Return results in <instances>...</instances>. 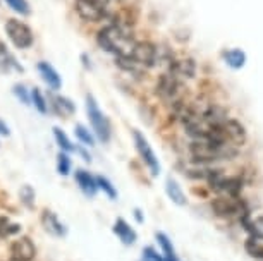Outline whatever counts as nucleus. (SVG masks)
I'll list each match as a JSON object with an SVG mask.
<instances>
[{"label": "nucleus", "instance_id": "nucleus-26", "mask_svg": "<svg viewBox=\"0 0 263 261\" xmlns=\"http://www.w3.org/2000/svg\"><path fill=\"white\" fill-rule=\"evenodd\" d=\"M6 2L14 12L21 14V16H29V14H31V9H29L28 0H6Z\"/></svg>", "mask_w": 263, "mask_h": 261}, {"label": "nucleus", "instance_id": "nucleus-30", "mask_svg": "<svg viewBox=\"0 0 263 261\" xmlns=\"http://www.w3.org/2000/svg\"><path fill=\"white\" fill-rule=\"evenodd\" d=\"M57 170L61 175H67L69 172H71V160H69V156L66 153H59L57 156Z\"/></svg>", "mask_w": 263, "mask_h": 261}, {"label": "nucleus", "instance_id": "nucleus-23", "mask_svg": "<svg viewBox=\"0 0 263 261\" xmlns=\"http://www.w3.org/2000/svg\"><path fill=\"white\" fill-rule=\"evenodd\" d=\"M31 102H33V105L36 107V110L40 112V114H47L48 112V103L45 100V96L42 95V91L38 90V88H33L31 90Z\"/></svg>", "mask_w": 263, "mask_h": 261}, {"label": "nucleus", "instance_id": "nucleus-11", "mask_svg": "<svg viewBox=\"0 0 263 261\" xmlns=\"http://www.w3.org/2000/svg\"><path fill=\"white\" fill-rule=\"evenodd\" d=\"M38 71H40V76H42V79L47 83L50 90H53V91L61 90L62 79H61V76H59V72L50 66V64H48V62H40L38 64Z\"/></svg>", "mask_w": 263, "mask_h": 261}, {"label": "nucleus", "instance_id": "nucleus-15", "mask_svg": "<svg viewBox=\"0 0 263 261\" xmlns=\"http://www.w3.org/2000/svg\"><path fill=\"white\" fill-rule=\"evenodd\" d=\"M165 191H167V196L171 198L172 203H176L177 206H184L186 205V196L182 193L181 186L177 184L176 179L168 177L167 182H165Z\"/></svg>", "mask_w": 263, "mask_h": 261}, {"label": "nucleus", "instance_id": "nucleus-12", "mask_svg": "<svg viewBox=\"0 0 263 261\" xmlns=\"http://www.w3.org/2000/svg\"><path fill=\"white\" fill-rule=\"evenodd\" d=\"M74 179H76L78 182V186L81 188V191L86 196H90V198H93V196L97 194V191H98V186H97V180H95V177H93L90 172H86V170H76V174H74Z\"/></svg>", "mask_w": 263, "mask_h": 261}, {"label": "nucleus", "instance_id": "nucleus-10", "mask_svg": "<svg viewBox=\"0 0 263 261\" xmlns=\"http://www.w3.org/2000/svg\"><path fill=\"white\" fill-rule=\"evenodd\" d=\"M11 254L16 261H33L36 256V248L29 237H19L11 246Z\"/></svg>", "mask_w": 263, "mask_h": 261}, {"label": "nucleus", "instance_id": "nucleus-24", "mask_svg": "<svg viewBox=\"0 0 263 261\" xmlns=\"http://www.w3.org/2000/svg\"><path fill=\"white\" fill-rule=\"evenodd\" d=\"M74 132H76V137L83 143L84 146H93V145H95V137H93L90 129H86L84 126L78 124L76 127H74Z\"/></svg>", "mask_w": 263, "mask_h": 261}, {"label": "nucleus", "instance_id": "nucleus-3", "mask_svg": "<svg viewBox=\"0 0 263 261\" xmlns=\"http://www.w3.org/2000/svg\"><path fill=\"white\" fill-rule=\"evenodd\" d=\"M6 33H7L9 40L14 43V47L21 48V50L29 48L34 42L31 28H29L28 24L17 21V19H9L6 23Z\"/></svg>", "mask_w": 263, "mask_h": 261}, {"label": "nucleus", "instance_id": "nucleus-16", "mask_svg": "<svg viewBox=\"0 0 263 261\" xmlns=\"http://www.w3.org/2000/svg\"><path fill=\"white\" fill-rule=\"evenodd\" d=\"M0 69H4V71H11V69H16L17 72L24 71L23 66H19L17 61H16V57H14L12 53L7 50V47L4 45L2 42H0Z\"/></svg>", "mask_w": 263, "mask_h": 261}, {"label": "nucleus", "instance_id": "nucleus-8", "mask_svg": "<svg viewBox=\"0 0 263 261\" xmlns=\"http://www.w3.org/2000/svg\"><path fill=\"white\" fill-rule=\"evenodd\" d=\"M212 210L217 216L231 218V216L241 213L242 203L237 198H231V196H218L212 201Z\"/></svg>", "mask_w": 263, "mask_h": 261}, {"label": "nucleus", "instance_id": "nucleus-18", "mask_svg": "<svg viewBox=\"0 0 263 261\" xmlns=\"http://www.w3.org/2000/svg\"><path fill=\"white\" fill-rule=\"evenodd\" d=\"M52 107H53V110L57 112L59 115H72L74 112H76V105L69 100V98L66 96H53L52 98Z\"/></svg>", "mask_w": 263, "mask_h": 261}, {"label": "nucleus", "instance_id": "nucleus-2", "mask_svg": "<svg viewBox=\"0 0 263 261\" xmlns=\"http://www.w3.org/2000/svg\"><path fill=\"white\" fill-rule=\"evenodd\" d=\"M86 114H88V119H90V124L93 127V131H95L98 139L102 143L110 141V136H112L110 121L103 115V112L100 110V107H98L95 96L90 95V93L86 95Z\"/></svg>", "mask_w": 263, "mask_h": 261}, {"label": "nucleus", "instance_id": "nucleus-21", "mask_svg": "<svg viewBox=\"0 0 263 261\" xmlns=\"http://www.w3.org/2000/svg\"><path fill=\"white\" fill-rule=\"evenodd\" d=\"M245 249L246 253L253 256V258H258V259H263V244L260 243V239H253L250 237L245 243Z\"/></svg>", "mask_w": 263, "mask_h": 261}, {"label": "nucleus", "instance_id": "nucleus-5", "mask_svg": "<svg viewBox=\"0 0 263 261\" xmlns=\"http://www.w3.org/2000/svg\"><path fill=\"white\" fill-rule=\"evenodd\" d=\"M133 137H135V145H136L138 153H140L141 160L145 162L146 167L150 169L152 175H158V174H160V164H158V158L155 156V153H153V150H152L148 139L141 134L140 131L133 132Z\"/></svg>", "mask_w": 263, "mask_h": 261}, {"label": "nucleus", "instance_id": "nucleus-34", "mask_svg": "<svg viewBox=\"0 0 263 261\" xmlns=\"http://www.w3.org/2000/svg\"><path fill=\"white\" fill-rule=\"evenodd\" d=\"M81 58H83V62H84V67L90 69V67H91V64H88V55H86V53H83Z\"/></svg>", "mask_w": 263, "mask_h": 261}, {"label": "nucleus", "instance_id": "nucleus-36", "mask_svg": "<svg viewBox=\"0 0 263 261\" xmlns=\"http://www.w3.org/2000/svg\"><path fill=\"white\" fill-rule=\"evenodd\" d=\"M12 261H16V259H12Z\"/></svg>", "mask_w": 263, "mask_h": 261}, {"label": "nucleus", "instance_id": "nucleus-29", "mask_svg": "<svg viewBox=\"0 0 263 261\" xmlns=\"http://www.w3.org/2000/svg\"><path fill=\"white\" fill-rule=\"evenodd\" d=\"M19 198H21V201L28 206V208H31L34 205V191L31 186H28V184L23 186L21 191H19Z\"/></svg>", "mask_w": 263, "mask_h": 261}, {"label": "nucleus", "instance_id": "nucleus-31", "mask_svg": "<svg viewBox=\"0 0 263 261\" xmlns=\"http://www.w3.org/2000/svg\"><path fill=\"white\" fill-rule=\"evenodd\" d=\"M14 95H16L19 100L24 103V105H29V103H31V96H29L28 90L23 85H16V86H14Z\"/></svg>", "mask_w": 263, "mask_h": 261}, {"label": "nucleus", "instance_id": "nucleus-13", "mask_svg": "<svg viewBox=\"0 0 263 261\" xmlns=\"http://www.w3.org/2000/svg\"><path fill=\"white\" fill-rule=\"evenodd\" d=\"M114 234H116L117 237L122 240V244H126V246L135 244L136 239H138L136 232L133 230V227L124 218L116 220V224H114Z\"/></svg>", "mask_w": 263, "mask_h": 261}, {"label": "nucleus", "instance_id": "nucleus-17", "mask_svg": "<svg viewBox=\"0 0 263 261\" xmlns=\"http://www.w3.org/2000/svg\"><path fill=\"white\" fill-rule=\"evenodd\" d=\"M171 72L177 77H193L196 72V66L191 58H184V61L176 62L171 67Z\"/></svg>", "mask_w": 263, "mask_h": 261}, {"label": "nucleus", "instance_id": "nucleus-33", "mask_svg": "<svg viewBox=\"0 0 263 261\" xmlns=\"http://www.w3.org/2000/svg\"><path fill=\"white\" fill-rule=\"evenodd\" d=\"M9 132H11V131H9V126L2 119H0V134H2V136H9Z\"/></svg>", "mask_w": 263, "mask_h": 261}, {"label": "nucleus", "instance_id": "nucleus-32", "mask_svg": "<svg viewBox=\"0 0 263 261\" xmlns=\"http://www.w3.org/2000/svg\"><path fill=\"white\" fill-rule=\"evenodd\" d=\"M143 261H165V259H163L155 249L148 246V248L143 249Z\"/></svg>", "mask_w": 263, "mask_h": 261}, {"label": "nucleus", "instance_id": "nucleus-9", "mask_svg": "<svg viewBox=\"0 0 263 261\" xmlns=\"http://www.w3.org/2000/svg\"><path fill=\"white\" fill-rule=\"evenodd\" d=\"M179 77L174 76L172 72L162 74V77L157 83V91L163 100H172L176 102L177 93H179Z\"/></svg>", "mask_w": 263, "mask_h": 261}, {"label": "nucleus", "instance_id": "nucleus-4", "mask_svg": "<svg viewBox=\"0 0 263 261\" xmlns=\"http://www.w3.org/2000/svg\"><path fill=\"white\" fill-rule=\"evenodd\" d=\"M74 11L86 23H100L105 19V6L98 4L97 0H74Z\"/></svg>", "mask_w": 263, "mask_h": 261}, {"label": "nucleus", "instance_id": "nucleus-35", "mask_svg": "<svg viewBox=\"0 0 263 261\" xmlns=\"http://www.w3.org/2000/svg\"><path fill=\"white\" fill-rule=\"evenodd\" d=\"M135 216H136V220H138V222H143V216H141V211H140V210H136V211H135Z\"/></svg>", "mask_w": 263, "mask_h": 261}, {"label": "nucleus", "instance_id": "nucleus-25", "mask_svg": "<svg viewBox=\"0 0 263 261\" xmlns=\"http://www.w3.org/2000/svg\"><path fill=\"white\" fill-rule=\"evenodd\" d=\"M53 136H55V141H57V145L61 146V150H64V151H74V146L71 145L69 137L66 136V132H64L61 127H53Z\"/></svg>", "mask_w": 263, "mask_h": 261}, {"label": "nucleus", "instance_id": "nucleus-19", "mask_svg": "<svg viewBox=\"0 0 263 261\" xmlns=\"http://www.w3.org/2000/svg\"><path fill=\"white\" fill-rule=\"evenodd\" d=\"M157 240H158V244H160V248H162V253L165 254V261H179V258H177V254H176V249H174V246L171 243V239L167 237L163 232H157Z\"/></svg>", "mask_w": 263, "mask_h": 261}, {"label": "nucleus", "instance_id": "nucleus-1", "mask_svg": "<svg viewBox=\"0 0 263 261\" xmlns=\"http://www.w3.org/2000/svg\"><path fill=\"white\" fill-rule=\"evenodd\" d=\"M190 153L195 162L210 164V162L232 160L237 156V148L229 143H217L210 139H195L190 146Z\"/></svg>", "mask_w": 263, "mask_h": 261}, {"label": "nucleus", "instance_id": "nucleus-6", "mask_svg": "<svg viewBox=\"0 0 263 261\" xmlns=\"http://www.w3.org/2000/svg\"><path fill=\"white\" fill-rule=\"evenodd\" d=\"M129 57L135 61L136 66L153 67L157 62V47L150 42H138L133 45Z\"/></svg>", "mask_w": 263, "mask_h": 261}, {"label": "nucleus", "instance_id": "nucleus-22", "mask_svg": "<svg viewBox=\"0 0 263 261\" xmlns=\"http://www.w3.org/2000/svg\"><path fill=\"white\" fill-rule=\"evenodd\" d=\"M245 229L250 232V237L263 240V216H258V218L251 220L250 224H246Z\"/></svg>", "mask_w": 263, "mask_h": 261}, {"label": "nucleus", "instance_id": "nucleus-20", "mask_svg": "<svg viewBox=\"0 0 263 261\" xmlns=\"http://www.w3.org/2000/svg\"><path fill=\"white\" fill-rule=\"evenodd\" d=\"M224 58H226V62L229 64L231 67H234V69H239L245 66V62H246V55H245V52H241V50H229V52H226L224 53Z\"/></svg>", "mask_w": 263, "mask_h": 261}, {"label": "nucleus", "instance_id": "nucleus-7", "mask_svg": "<svg viewBox=\"0 0 263 261\" xmlns=\"http://www.w3.org/2000/svg\"><path fill=\"white\" fill-rule=\"evenodd\" d=\"M220 129V134H222V139L226 143H229L232 146H242L246 143V129L241 122H237L234 119H227L224 124L218 126Z\"/></svg>", "mask_w": 263, "mask_h": 261}, {"label": "nucleus", "instance_id": "nucleus-27", "mask_svg": "<svg viewBox=\"0 0 263 261\" xmlns=\"http://www.w3.org/2000/svg\"><path fill=\"white\" fill-rule=\"evenodd\" d=\"M95 180H97L98 189H103V191H105L108 198H110V199H116V198H117V191H116V188H114L112 182L108 180L107 177L98 175V177H95Z\"/></svg>", "mask_w": 263, "mask_h": 261}, {"label": "nucleus", "instance_id": "nucleus-14", "mask_svg": "<svg viewBox=\"0 0 263 261\" xmlns=\"http://www.w3.org/2000/svg\"><path fill=\"white\" fill-rule=\"evenodd\" d=\"M42 222H43V227H45L48 234L55 235V237H64V235H66V227L59 222V218L52 213V211H45L42 216Z\"/></svg>", "mask_w": 263, "mask_h": 261}, {"label": "nucleus", "instance_id": "nucleus-28", "mask_svg": "<svg viewBox=\"0 0 263 261\" xmlns=\"http://www.w3.org/2000/svg\"><path fill=\"white\" fill-rule=\"evenodd\" d=\"M16 232H19V225L11 224L7 216H2L0 218V237H7V235H12Z\"/></svg>", "mask_w": 263, "mask_h": 261}]
</instances>
